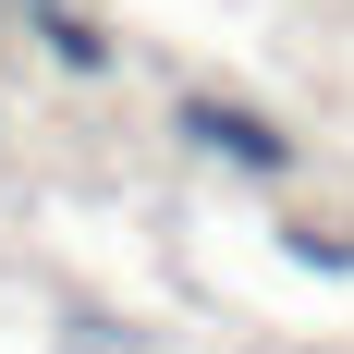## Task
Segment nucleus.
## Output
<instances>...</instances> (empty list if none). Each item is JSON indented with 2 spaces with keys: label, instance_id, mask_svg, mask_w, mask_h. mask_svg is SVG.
I'll use <instances>...</instances> for the list:
<instances>
[{
  "label": "nucleus",
  "instance_id": "obj_1",
  "mask_svg": "<svg viewBox=\"0 0 354 354\" xmlns=\"http://www.w3.org/2000/svg\"><path fill=\"white\" fill-rule=\"evenodd\" d=\"M183 135L220 147V159H245V171H281V135H269V122H232V110H208V98L183 110Z\"/></svg>",
  "mask_w": 354,
  "mask_h": 354
},
{
  "label": "nucleus",
  "instance_id": "obj_2",
  "mask_svg": "<svg viewBox=\"0 0 354 354\" xmlns=\"http://www.w3.org/2000/svg\"><path fill=\"white\" fill-rule=\"evenodd\" d=\"M37 12V37H49V49H62V62H98V25H86V12H73V0H25Z\"/></svg>",
  "mask_w": 354,
  "mask_h": 354
}]
</instances>
